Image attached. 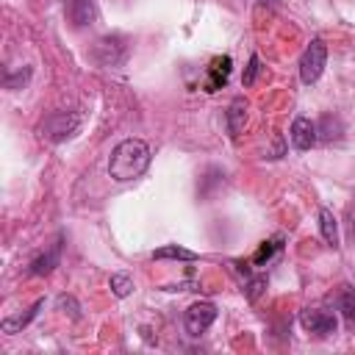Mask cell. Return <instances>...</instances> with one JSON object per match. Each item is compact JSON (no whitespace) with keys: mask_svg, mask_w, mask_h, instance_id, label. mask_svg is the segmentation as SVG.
I'll return each mask as SVG.
<instances>
[{"mask_svg":"<svg viewBox=\"0 0 355 355\" xmlns=\"http://www.w3.org/2000/svg\"><path fill=\"white\" fill-rule=\"evenodd\" d=\"M64 8H67V19L75 28H86L94 22V0H67Z\"/></svg>","mask_w":355,"mask_h":355,"instance_id":"52a82bcc","label":"cell"},{"mask_svg":"<svg viewBox=\"0 0 355 355\" xmlns=\"http://www.w3.org/2000/svg\"><path fill=\"white\" fill-rule=\"evenodd\" d=\"M288 136H291V144H294L297 150H311V147L316 144V125H313L308 116H297V119L291 122Z\"/></svg>","mask_w":355,"mask_h":355,"instance_id":"8992f818","label":"cell"},{"mask_svg":"<svg viewBox=\"0 0 355 355\" xmlns=\"http://www.w3.org/2000/svg\"><path fill=\"white\" fill-rule=\"evenodd\" d=\"M147 166H150V147L141 139H125L111 150L108 175L116 183H128V180L141 178Z\"/></svg>","mask_w":355,"mask_h":355,"instance_id":"6da1fadb","label":"cell"},{"mask_svg":"<svg viewBox=\"0 0 355 355\" xmlns=\"http://www.w3.org/2000/svg\"><path fill=\"white\" fill-rule=\"evenodd\" d=\"M319 230L330 247H338V225H336V216L330 208H319Z\"/></svg>","mask_w":355,"mask_h":355,"instance_id":"4fadbf2b","label":"cell"},{"mask_svg":"<svg viewBox=\"0 0 355 355\" xmlns=\"http://www.w3.org/2000/svg\"><path fill=\"white\" fill-rule=\"evenodd\" d=\"M258 3H263V6H272V0H258Z\"/></svg>","mask_w":355,"mask_h":355,"instance_id":"603a6c76","label":"cell"},{"mask_svg":"<svg viewBox=\"0 0 355 355\" xmlns=\"http://www.w3.org/2000/svg\"><path fill=\"white\" fill-rule=\"evenodd\" d=\"M111 291L116 294V297H128L130 291H133V280L128 277V275H111Z\"/></svg>","mask_w":355,"mask_h":355,"instance_id":"e0dca14e","label":"cell"},{"mask_svg":"<svg viewBox=\"0 0 355 355\" xmlns=\"http://www.w3.org/2000/svg\"><path fill=\"white\" fill-rule=\"evenodd\" d=\"M58 244H53L47 252H42V255H36L33 261H31V266H28V272L31 275H50L55 266H58Z\"/></svg>","mask_w":355,"mask_h":355,"instance_id":"9c48e42d","label":"cell"},{"mask_svg":"<svg viewBox=\"0 0 355 355\" xmlns=\"http://www.w3.org/2000/svg\"><path fill=\"white\" fill-rule=\"evenodd\" d=\"M324 64H327V44L316 36V39H311V44L305 47V53H302V58H300V78H302V83H316L319 78H322V72H324Z\"/></svg>","mask_w":355,"mask_h":355,"instance_id":"3957f363","label":"cell"},{"mask_svg":"<svg viewBox=\"0 0 355 355\" xmlns=\"http://www.w3.org/2000/svg\"><path fill=\"white\" fill-rule=\"evenodd\" d=\"M244 122H247V100L244 97H236L230 103V108H227V128H230V133L239 136L241 128H244Z\"/></svg>","mask_w":355,"mask_h":355,"instance_id":"8fae6325","label":"cell"},{"mask_svg":"<svg viewBox=\"0 0 355 355\" xmlns=\"http://www.w3.org/2000/svg\"><path fill=\"white\" fill-rule=\"evenodd\" d=\"M78 128H80V116L78 114H72V111H55V114H50V116L42 119L39 136L47 139V141H64Z\"/></svg>","mask_w":355,"mask_h":355,"instance_id":"7a4b0ae2","label":"cell"},{"mask_svg":"<svg viewBox=\"0 0 355 355\" xmlns=\"http://www.w3.org/2000/svg\"><path fill=\"white\" fill-rule=\"evenodd\" d=\"M28 78H31V69L25 67L17 78H11V75H6V89H19V86H25L28 83Z\"/></svg>","mask_w":355,"mask_h":355,"instance_id":"ffe728a7","label":"cell"},{"mask_svg":"<svg viewBox=\"0 0 355 355\" xmlns=\"http://www.w3.org/2000/svg\"><path fill=\"white\" fill-rule=\"evenodd\" d=\"M258 69H261V61H258V55H250V64H247V69H244V78H241V83H244V86H252V83H255V78H258Z\"/></svg>","mask_w":355,"mask_h":355,"instance_id":"d6986e66","label":"cell"},{"mask_svg":"<svg viewBox=\"0 0 355 355\" xmlns=\"http://www.w3.org/2000/svg\"><path fill=\"white\" fill-rule=\"evenodd\" d=\"M341 133H344L341 119H338V116L324 114V116H322V122H319V128H316V139H322V141H338V139H341Z\"/></svg>","mask_w":355,"mask_h":355,"instance_id":"7c38bea8","label":"cell"},{"mask_svg":"<svg viewBox=\"0 0 355 355\" xmlns=\"http://www.w3.org/2000/svg\"><path fill=\"white\" fill-rule=\"evenodd\" d=\"M153 258H158V261H164V258H175V261H197L200 255H197V252H191V250H186V247L166 244V247H158V250L153 252Z\"/></svg>","mask_w":355,"mask_h":355,"instance_id":"5bb4252c","label":"cell"},{"mask_svg":"<svg viewBox=\"0 0 355 355\" xmlns=\"http://www.w3.org/2000/svg\"><path fill=\"white\" fill-rule=\"evenodd\" d=\"M58 308L64 311V308H69V316L72 319H78V305H75V300L72 297H58Z\"/></svg>","mask_w":355,"mask_h":355,"instance_id":"44dd1931","label":"cell"},{"mask_svg":"<svg viewBox=\"0 0 355 355\" xmlns=\"http://www.w3.org/2000/svg\"><path fill=\"white\" fill-rule=\"evenodd\" d=\"M214 319H216V305L200 300V302L189 305V311H186V316H183V324H186V333H189L191 338H197V336H202V333L214 324Z\"/></svg>","mask_w":355,"mask_h":355,"instance_id":"277c9868","label":"cell"},{"mask_svg":"<svg viewBox=\"0 0 355 355\" xmlns=\"http://www.w3.org/2000/svg\"><path fill=\"white\" fill-rule=\"evenodd\" d=\"M300 324H302L308 333L319 336V338L336 333V316H333L330 311H324V308H305V311L300 313Z\"/></svg>","mask_w":355,"mask_h":355,"instance_id":"5b68a950","label":"cell"},{"mask_svg":"<svg viewBox=\"0 0 355 355\" xmlns=\"http://www.w3.org/2000/svg\"><path fill=\"white\" fill-rule=\"evenodd\" d=\"M266 288V275H258V277H250V283H247V300L250 302H255L258 300V294Z\"/></svg>","mask_w":355,"mask_h":355,"instance_id":"ac0fdd59","label":"cell"},{"mask_svg":"<svg viewBox=\"0 0 355 355\" xmlns=\"http://www.w3.org/2000/svg\"><path fill=\"white\" fill-rule=\"evenodd\" d=\"M338 308H341V313H344L349 322H355V288H344V291H341Z\"/></svg>","mask_w":355,"mask_h":355,"instance_id":"2e32d148","label":"cell"},{"mask_svg":"<svg viewBox=\"0 0 355 355\" xmlns=\"http://www.w3.org/2000/svg\"><path fill=\"white\" fill-rule=\"evenodd\" d=\"M42 305H44V302H42V300H36L31 311H25V313H19V316H6V319L0 322V330H3V333H19L22 327H28V324H31V319L39 313V308H42Z\"/></svg>","mask_w":355,"mask_h":355,"instance_id":"30bf717a","label":"cell"},{"mask_svg":"<svg viewBox=\"0 0 355 355\" xmlns=\"http://www.w3.org/2000/svg\"><path fill=\"white\" fill-rule=\"evenodd\" d=\"M230 67H233L230 55H219V58H214L211 67H208L205 92H216V89H222V86L227 83V78H230Z\"/></svg>","mask_w":355,"mask_h":355,"instance_id":"ba28073f","label":"cell"},{"mask_svg":"<svg viewBox=\"0 0 355 355\" xmlns=\"http://www.w3.org/2000/svg\"><path fill=\"white\" fill-rule=\"evenodd\" d=\"M280 247H283V244H280V236H275V239H269V241H263V244L258 247V252L252 255V263H258V266H263V263H266V261H269V258H272V255H275V252H277Z\"/></svg>","mask_w":355,"mask_h":355,"instance_id":"9a60e30c","label":"cell"},{"mask_svg":"<svg viewBox=\"0 0 355 355\" xmlns=\"http://www.w3.org/2000/svg\"><path fill=\"white\" fill-rule=\"evenodd\" d=\"M349 236L355 241V208H349Z\"/></svg>","mask_w":355,"mask_h":355,"instance_id":"7402d4cb","label":"cell"}]
</instances>
